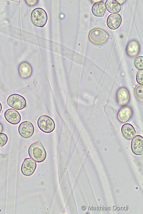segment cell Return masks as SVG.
<instances>
[{"instance_id": "3", "label": "cell", "mask_w": 143, "mask_h": 214, "mask_svg": "<svg viewBox=\"0 0 143 214\" xmlns=\"http://www.w3.org/2000/svg\"><path fill=\"white\" fill-rule=\"evenodd\" d=\"M88 36L91 42L97 45L105 43L109 37V35L105 31L99 28L92 29L90 31Z\"/></svg>"}, {"instance_id": "7", "label": "cell", "mask_w": 143, "mask_h": 214, "mask_svg": "<svg viewBox=\"0 0 143 214\" xmlns=\"http://www.w3.org/2000/svg\"><path fill=\"white\" fill-rule=\"evenodd\" d=\"M37 167L36 162L30 158H27L24 160L21 167L22 173L26 176L31 175L34 173Z\"/></svg>"}, {"instance_id": "14", "label": "cell", "mask_w": 143, "mask_h": 214, "mask_svg": "<svg viewBox=\"0 0 143 214\" xmlns=\"http://www.w3.org/2000/svg\"><path fill=\"white\" fill-rule=\"evenodd\" d=\"M123 137L126 139L130 140L136 134V130L133 126L129 123H126L122 125L121 128Z\"/></svg>"}, {"instance_id": "4", "label": "cell", "mask_w": 143, "mask_h": 214, "mask_svg": "<svg viewBox=\"0 0 143 214\" xmlns=\"http://www.w3.org/2000/svg\"><path fill=\"white\" fill-rule=\"evenodd\" d=\"M37 124L40 130L43 132L50 133L54 130L55 124L53 119L46 115L41 116L38 118Z\"/></svg>"}, {"instance_id": "17", "label": "cell", "mask_w": 143, "mask_h": 214, "mask_svg": "<svg viewBox=\"0 0 143 214\" xmlns=\"http://www.w3.org/2000/svg\"><path fill=\"white\" fill-rule=\"evenodd\" d=\"M105 5L108 11L112 13H118L122 9L121 5L116 0H107Z\"/></svg>"}, {"instance_id": "10", "label": "cell", "mask_w": 143, "mask_h": 214, "mask_svg": "<svg viewBox=\"0 0 143 214\" xmlns=\"http://www.w3.org/2000/svg\"><path fill=\"white\" fill-rule=\"evenodd\" d=\"M4 116L8 122L13 125L18 124L21 120V116L19 113L16 110L12 108L6 110L4 113Z\"/></svg>"}, {"instance_id": "1", "label": "cell", "mask_w": 143, "mask_h": 214, "mask_svg": "<svg viewBox=\"0 0 143 214\" xmlns=\"http://www.w3.org/2000/svg\"><path fill=\"white\" fill-rule=\"evenodd\" d=\"M28 152L30 157L37 163L43 162L47 157L45 148L41 143L39 142L31 144L28 148Z\"/></svg>"}, {"instance_id": "2", "label": "cell", "mask_w": 143, "mask_h": 214, "mask_svg": "<svg viewBox=\"0 0 143 214\" xmlns=\"http://www.w3.org/2000/svg\"><path fill=\"white\" fill-rule=\"evenodd\" d=\"M30 19L32 23L35 26L39 27H43L46 24L48 16L46 11L43 8L37 7L32 11Z\"/></svg>"}, {"instance_id": "18", "label": "cell", "mask_w": 143, "mask_h": 214, "mask_svg": "<svg viewBox=\"0 0 143 214\" xmlns=\"http://www.w3.org/2000/svg\"><path fill=\"white\" fill-rule=\"evenodd\" d=\"M134 93L136 98L139 100H143V85L139 84L137 85L134 90Z\"/></svg>"}, {"instance_id": "9", "label": "cell", "mask_w": 143, "mask_h": 214, "mask_svg": "<svg viewBox=\"0 0 143 214\" xmlns=\"http://www.w3.org/2000/svg\"><path fill=\"white\" fill-rule=\"evenodd\" d=\"M131 149L134 154L142 155L143 153V138L140 135L135 136L131 142Z\"/></svg>"}, {"instance_id": "13", "label": "cell", "mask_w": 143, "mask_h": 214, "mask_svg": "<svg viewBox=\"0 0 143 214\" xmlns=\"http://www.w3.org/2000/svg\"><path fill=\"white\" fill-rule=\"evenodd\" d=\"M140 47L139 43L136 41L133 40L130 41L127 45L126 52L130 56L134 57L139 53Z\"/></svg>"}, {"instance_id": "16", "label": "cell", "mask_w": 143, "mask_h": 214, "mask_svg": "<svg viewBox=\"0 0 143 214\" xmlns=\"http://www.w3.org/2000/svg\"><path fill=\"white\" fill-rule=\"evenodd\" d=\"M18 71L20 76L23 78L29 77L32 73V68L31 65L27 62L21 63L19 66Z\"/></svg>"}, {"instance_id": "24", "label": "cell", "mask_w": 143, "mask_h": 214, "mask_svg": "<svg viewBox=\"0 0 143 214\" xmlns=\"http://www.w3.org/2000/svg\"><path fill=\"white\" fill-rule=\"evenodd\" d=\"M121 5L123 4L126 1V0H117Z\"/></svg>"}, {"instance_id": "12", "label": "cell", "mask_w": 143, "mask_h": 214, "mask_svg": "<svg viewBox=\"0 0 143 214\" xmlns=\"http://www.w3.org/2000/svg\"><path fill=\"white\" fill-rule=\"evenodd\" d=\"M133 110L129 106H125L122 107L118 111L117 117L121 122L125 123L131 118L133 115Z\"/></svg>"}, {"instance_id": "5", "label": "cell", "mask_w": 143, "mask_h": 214, "mask_svg": "<svg viewBox=\"0 0 143 214\" xmlns=\"http://www.w3.org/2000/svg\"><path fill=\"white\" fill-rule=\"evenodd\" d=\"M6 102L9 106L18 110L23 109L27 105L25 99L22 96L15 93L9 95Z\"/></svg>"}, {"instance_id": "25", "label": "cell", "mask_w": 143, "mask_h": 214, "mask_svg": "<svg viewBox=\"0 0 143 214\" xmlns=\"http://www.w3.org/2000/svg\"><path fill=\"white\" fill-rule=\"evenodd\" d=\"M2 108V105L0 102V113L1 112Z\"/></svg>"}, {"instance_id": "6", "label": "cell", "mask_w": 143, "mask_h": 214, "mask_svg": "<svg viewBox=\"0 0 143 214\" xmlns=\"http://www.w3.org/2000/svg\"><path fill=\"white\" fill-rule=\"evenodd\" d=\"M18 132L20 135L25 138H28L33 135L35 128L33 123L29 121H25L22 122L18 128Z\"/></svg>"}, {"instance_id": "20", "label": "cell", "mask_w": 143, "mask_h": 214, "mask_svg": "<svg viewBox=\"0 0 143 214\" xmlns=\"http://www.w3.org/2000/svg\"><path fill=\"white\" fill-rule=\"evenodd\" d=\"M8 140V137L5 134L0 133V148L4 146L7 143Z\"/></svg>"}, {"instance_id": "23", "label": "cell", "mask_w": 143, "mask_h": 214, "mask_svg": "<svg viewBox=\"0 0 143 214\" xmlns=\"http://www.w3.org/2000/svg\"><path fill=\"white\" fill-rule=\"evenodd\" d=\"M3 130V126L2 124L0 122V133H1Z\"/></svg>"}, {"instance_id": "15", "label": "cell", "mask_w": 143, "mask_h": 214, "mask_svg": "<svg viewBox=\"0 0 143 214\" xmlns=\"http://www.w3.org/2000/svg\"><path fill=\"white\" fill-rule=\"evenodd\" d=\"M105 4L103 1H99L95 2L92 8L93 14L97 17H103L106 12Z\"/></svg>"}, {"instance_id": "21", "label": "cell", "mask_w": 143, "mask_h": 214, "mask_svg": "<svg viewBox=\"0 0 143 214\" xmlns=\"http://www.w3.org/2000/svg\"><path fill=\"white\" fill-rule=\"evenodd\" d=\"M136 79L137 82L139 84L143 83V70L138 71L136 75Z\"/></svg>"}, {"instance_id": "8", "label": "cell", "mask_w": 143, "mask_h": 214, "mask_svg": "<svg viewBox=\"0 0 143 214\" xmlns=\"http://www.w3.org/2000/svg\"><path fill=\"white\" fill-rule=\"evenodd\" d=\"M130 98L128 90L124 87L119 88L116 93V99L118 105L123 106L127 104Z\"/></svg>"}, {"instance_id": "19", "label": "cell", "mask_w": 143, "mask_h": 214, "mask_svg": "<svg viewBox=\"0 0 143 214\" xmlns=\"http://www.w3.org/2000/svg\"><path fill=\"white\" fill-rule=\"evenodd\" d=\"M134 64L136 68L140 70L143 69V57L139 56L136 57L134 60Z\"/></svg>"}, {"instance_id": "22", "label": "cell", "mask_w": 143, "mask_h": 214, "mask_svg": "<svg viewBox=\"0 0 143 214\" xmlns=\"http://www.w3.org/2000/svg\"><path fill=\"white\" fill-rule=\"evenodd\" d=\"M38 0H25L26 3L28 5L33 6L36 5L37 3Z\"/></svg>"}, {"instance_id": "11", "label": "cell", "mask_w": 143, "mask_h": 214, "mask_svg": "<svg viewBox=\"0 0 143 214\" xmlns=\"http://www.w3.org/2000/svg\"><path fill=\"white\" fill-rule=\"evenodd\" d=\"M122 22L121 16L119 13H112L108 17L106 23L108 27L112 30L119 28Z\"/></svg>"}]
</instances>
